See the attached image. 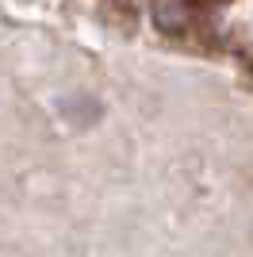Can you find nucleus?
Instances as JSON below:
<instances>
[{"label": "nucleus", "instance_id": "nucleus-1", "mask_svg": "<svg viewBox=\"0 0 253 257\" xmlns=\"http://www.w3.org/2000/svg\"><path fill=\"white\" fill-rule=\"evenodd\" d=\"M192 20V4L188 0H154V23L165 35H180Z\"/></svg>", "mask_w": 253, "mask_h": 257}]
</instances>
